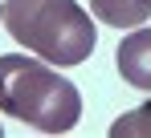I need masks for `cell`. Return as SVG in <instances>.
Segmentation results:
<instances>
[{"label":"cell","instance_id":"6da1fadb","mask_svg":"<svg viewBox=\"0 0 151 138\" xmlns=\"http://www.w3.org/2000/svg\"><path fill=\"white\" fill-rule=\"evenodd\" d=\"M0 114L21 118L41 134H65L82 118V93L49 61L4 53L0 57Z\"/></svg>","mask_w":151,"mask_h":138},{"label":"cell","instance_id":"7a4b0ae2","mask_svg":"<svg viewBox=\"0 0 151 138\" xmlns=\"http://www.w3.org/2000/svg\"><path fill=\"white\" fill-rule=\"evenodd\" d=\"M0 21L17 45L57 69L82 65L98 45L94 21L78 0H4Z\"/></svg>","mask_w":151,"mask_h":138},{"label":"cell","instance_id":"3957f363","mask_svg":"<svg viewBox=\"0 0 151 138\" xmlns=\"http://www.w3.org/2000/svg\"><path fill=\"white\" fill-rule=\"evenodd\" d=\"M114 61H119V73H123L127 85L151 90V28L131 33L123 45L114 49Z\"/></svg>","mask_w":151,"mask_h":138},{"label":"cell","instance_id":"277c9868","mask_svg":"<svg viewBox=\"0 0 151 138\" xmlns=\"http://www.w3.org/2000/svg\"><path fill=\"white\" fill-rule=\"evenodd\" d=\"M94 16L110 28H131L151 16V0H90Z\"/></svg>","mask_w":151,"mask_h":138},{"label":"cell","instance_id":"5b68a950","mask_svg":"<svg viewBox=\"0 0 151 138\" xmlns=\"http://www.w3.org/2000/svg\"><path fill=\"white\" fill-rule=\"evenodd\" d=\"M110 138H151V102H143L139 110H131L123 118H114Z\"/></svg>","mask_w":151,"mask_h":138}]
</instances>
